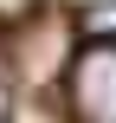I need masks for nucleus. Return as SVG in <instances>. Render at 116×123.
I'll return each mask as SVG.
<instances>
[{
    "mask_svg": "<svg viewBox=\"0 0 116 123\" xmlns=\"http://www.w3.org/2000/svg\"><path fill=\"white\" fill-rule=\"evenodd\" d=\"M65 104L77 123H116V39H77L65 65Z\"/></svg>",
    "mask_w": 116,
    "mask_h": 123,
    "instance_id": "nucleus-1",
    "label": "nucleus"
},
{
    "mask_svg": "<svg viewBox=\"0 0 116 123\" xmlns=\"http://www.w3.org/2000/svg\"><path fill=\"white\" fill-rule=\"evenodd\" d=\"M77 39H116V0H97L77 13Z\"/></svg>",
    "mask_w": 116,
    "mask_h": 123,
    "instance_id": "nucleus-2",
    "label": "nucleus"
}]
</instances>
